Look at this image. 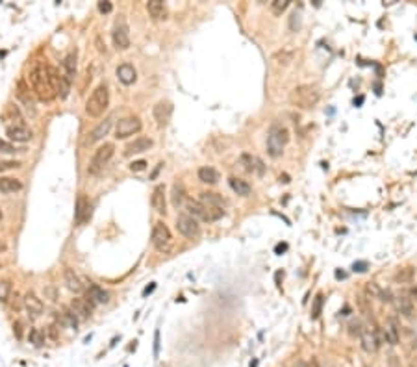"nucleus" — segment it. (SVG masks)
Segmentation results:
<instances>
[{
  "label": "nucleus",
  "instance_id": "5",
  "mask_svg": "<svg viewBox=\"0 0 417 367\" xmlns=\"http://www.w3.org/2000/svg\"><path fill=\"white\" fill-rule=\"evenodd\" d=\"M113 152H115L113 143H104V145H100V147L95 150V154H93L91 162H89V169H87L89 174H98V173H100L102 169L110 163V160L113 158Z\"/></svg>",
  "mask_w": 417,
  "mask_h": 367
},
{
  "label": "nucleus",
  "instance_id": "19",
  "mask_svg": "<svg viewBox=\"0 0 417 367\" xmlns=\"http://www.w3.org/2000/svg\"><path fill=\"white\" fill-rule=\"evenodd\" d=\"M22 189V182L11 176H0V195H10L17 193Z\"/></svg>",
  "mask_w": 417,
  "mask_h": 367
},
{
  "label": "nucleus",
  "instance_id": "38",
  "mask_svg": "<svg viewBox=\"0 0 417 367\" xmlns=\"http://www.w3.org/2000/svg\"><path fill=\"white\" fill-rule=\"evenodd\" d=\"M11 284L8 280H0V302H6L10 299Z\"/></svg>",
  "mask_w": 417,
  "mask_h": 367
},
{
  "label": "nucleus",
  "instance_id": "14",
  "mask_svg": "<svg viewBox=\"0 0 417 367\" xmlns=\"http://www.w3.org/2000/svg\"><path fill=\"white\" fill-rule=\"evenodd\" d=\"M108 293L104 290H102L100 285H97V284H93V282H89V285H87V297H86V301L91 304V308L95 304H106L110 299H108Z\"/></svg>",
  "mask_w": 417,
  "mask_h": 367
},
{
  "label": "nucleus",
  "instance_id": "21",
  "mask_svg": "<svg viewBox=\"0 0 417 367\" xmlns=\"http://www.w3.org/2000/svg\"><path fill=\"white\" fill-rule=\"evenodd\" d=\"M150 204L152 208L158 212V214H165V186H156L152 191V199H150Z\"/></svg>",
  "mask_w": 417,
  "mask_h": 367
},
{
  "label": "nucleus",
  "instance_id": "7",
  "mask_svg": "<svg viewBox=\"0 0 417 367\" xmlns=\"http://www.w3.org/2000/svg\"><path fill=\"white\" fill-rule=\"evenodd\" d=\"M290 141V132L285 128H273L267 138V150L273 158H278L280 154L284 152V147Z\"/></svg>",
  "mask_w": 417,
  "mask_h": 367
},
{
  "label": "nucleus",
  "instance_id": "26",
  "mask_svg": "<svg viewBox=\"0 0 417 367\" xmlns=\"http://www.w3.org/2000/svg\"><path fill=\"white\" fill-rule=\"evenodd\" d=\"M72 313L78 317V319H87L91 316V304L86 301V299H74L71 304Z\"/></svg>",
  "mask_w": 417,
  "mask_h": 367
},
{
  "label": "nucleus",
  "instance_id": "24",
  "mask_svg": "<svg viewBox=\"0 0 417 367\" xmlns=\"http://www.w3.org/2000/svg\"><path fill=\"white\" fill-rule=\"evenodd\" d=\"M199 202H202L208 208H223L224 206V199L221 195L214 193V191H202L199 197Z\"/></svg>",
  "mask_w": 417,
  "mask_h": 367
},
{
  "label": "nucleus",
  "instance_id": "44",
  "mask_svg": "<svg viewBox=\"0 0 417 367\" xmlns=\"http://www.w3.org/2000/svg\"><path fill=\"white\" fill-rule=\"evenodd\" d=\"M98 10H100L102 13H110V11L113 10V4L112 2H98Z\"/></svg>",
  "mask_w": 417,
  "mask_h": 367
},
{
  "label": "nucleus",
  "instance_id": "20",
  "mask_svg": "<svg viewBox=\"0 0 417 367\" xmlns=\"http://www.w3.org/2000/svg\"><path fill=\"white\" fill-rule=\"evenodd\" d=\"M63 278H65V285L69 291H72V293H82V291H84V284H82L80 276L72 269H65Z\"/></svg>",
  "mask_w": 417,
  "mask_h": 367
},
{
  "label": "nucleus",
  "instance_id": "9",
  "mask_svg": "<svg viewBox=\"0 0 417 367\" xmlns=\"http://www.w3.org/2000/svg\"><path fill=\"white\" fill-rule=\"evenodd\" d=\"M141 130V121L139 117H124L117 122V128H115V138L117 139H124L128 136H134Z\"/></svg>",
  "mask_w": 417,
  "mask_h": 367
},
{
  "label": "nucleus",
  "instance_id": "43",
  "mask_svg": "<svg viewBox=\"0 0 417 367\" xmlns=\"http://www.w3.org/2000/svg\"><path fill=\"white\" fill-rule=\"evenodd\" d=\"M20 163L19 162H0V171H10V169H17Z\"/></svg>",
  "mask_w": 417,
  "mask_h": 367
},
{
  "label": "nucleus",
  "instance_id": "40",
  "mask_svg": "<svg viewBox=\"0 0 417 367\" xmlns=\"http://www.w3.org/2000/svg\"><path fill=\"white\" fill-rule=\"evenodd\" d=\"M321 308H323V295H317L316 297V302H314V310H311V317L314 319H317V317L321 316Z\"/></svg>",
  "mask_w": 417,
  "mask_h": 367
},
{
  "label": "nucleus",
  "instance_id": "37",
  "mask_svg": "<svg viewBox=\"0 0 417 367\" xmlns=\"http://www.w3.org/2000/svg\"><path fill=\"white\" fill-rule=\"evenodd\" d=\"M288 8H290V2H288V0H275V2L271 4V10H273L275 15H282V11H285Z\"/></svg>",
  "mask_w": 417,
  "mask_h": 367
},
{
  "label": "nucleus",
  "instance_id": "33",
  "mask_svg": "<svg viewBox=\"0 0 417 367\" xmlns=\"http://www.w3.org/2000/svg\"><path fill=\"white\" fill-rule=\"evenodd\" d=\"M171 199H173V206H182V204H186V191H184V186L182 184H174L173 186V195H171Z\"/></svg>",
  "mask_w": 417,
  "mask_h": 367
},
{
  "label": "nucleus",
  "instance_id": "30",
  "mask_svg": "<svg viewBox=\"0 0 417 367\" xmlns=\"http://www.w3.org/2000/svg\"><path fill=\"white\" fill-rule=\"evenodd\" d=\"M2 119H4L6 122L11 121L13 124H24V122H22V115H20L19 108L13 106V104H8V108H6V112H4V115H2Z\"/></svg>",
  "mask_w": 417,
  "mask_h": 367
},
{
  "label": "nucleus",
  "instance_id": "8",
  "mask_svg": "<svg viewBox=\"0 0 417 367\" xmlns=\"http://www.w3.org/2000/svg\"><path fill=\"white\" fill-rule=\"evenodd\" d=\"M176 230H178L184 238L193 240V238H197V235L200 234V224L199 221L195 219V217H191V215H178V219H176Z\"/></svg>",
  "mask_w": 417,
  "mask_h": 367
},
{
  "label": "nucleus",
  "instance_id": "48",
  "mask_svg": "<svg viewBox=\"0 0 417 367\" xmlns=\"http://www.w3.org/2000/svg\"><path fill=\"white\" fill-rule=\"evenodd\" d=\"M154 287H156V284H152V285H150V287H147V290L143 291V295H148L150 291H154Z\"/></svg>",
  "mask_w": 417,
  "mask_h": 367
},
{
  "label": "nucleus",
  "instance_id": "47",
  "mask_svg": "<svg viewBox=\"0 0 417 367\" xmlns=\"http://www.w3.org/2000/svg\"><path fill=\"white\" fill-rule=\"evenodd\" d=\"M285 249H288V245H285V243H280V245H276L275 252H276V254H280V252H284Z\"/></svg>",
  "mask_w": 417,
  "mask_h": 367
},
{
  "label": "nucleus",
  "instance_id": "18",
  "mask_svg": "<svg viewBox=\"0 0 417 367\" xmlns=\"http://www.w3.org/2000/svg\"><path fill=\"white\" fill-rule=\"evenodd\" d=\"M360 334H361V347H363V351L366 352L377 351L378 337H377V334H375V330H371V328H363Z\"/></svg>",
  "mask_w": 417,
  "mask_h": 367
},
{
  "label": "nucleus",
  "instance_id": "39",
  "mask_svg": "<svg viewBox=\"0 0 417 367\" xmlns=\"http://www.w3.org/2000/svg\"><path fill=\"white\" fill-rule=\"evenodd\" d=\"M300 17H302V13H300V11H293V15H291V19H290L291 32H297L300 28Z\"/></svg>",
  "mask_w": 417,
  "mask_h": 367
},
{
  "label": "nucleus",
  "instance_id": "45",
  "mask_svg": "<svg viewBox=\"0 0 417 367\" xmlns=\"http://www.w3.org/2000/svg\"><path fill=\"white\" fill-rule=\"evenodd\" d=\"M154 356H160V330H156L154 334Z\"/></svg>",
  "mask_w": 417,
  "mask_h": 367
},
{
  "label": "nucleus",
  "instance_id": "49",
  "mask_svg": "<svg viewBox=\"0 0 417 367\" xmlns=\"http://www.w3.org/2000/svg\"><path fill=\"white\" fill-rule=\"evenodd\" d=\"M295 367H308V363H304V362H299Z\"/></svg>",
  "mask_w": 417,
  "mask_h": 367
},
{
  "label": "nucleus",
  "instance_id": "23",
  "mask_svg": "<svg viewBox=\"0 0 417 367\" xmlns=\"http://www.w3.org/2000/svg\"><path fill=\"white\" fill-rule=\"evenodd\" d=\"M147 11L154 20H160L167 17V8H165V4H163L162 0H148Z\"/></svg>",
  "mask_w": 417,
  "mask_h": 367
},
{
  "label": "nucleus",
  "instance_id": "41",
  "mask_svg": "<svg viewBox=\"0 0 417 367\" xmlns=\"http://www.w3.org/2000/svg\"><path fill=\"white\" fill-rule=\"evenodd\" d=\"M0 152H6V154H15L17 148L11 145V143L4 141V139H0Z\"/></svg>",
  "mask_w": 417,
  "mask_h": 367
},
{
  "label": "nucleus",
  "instance_id": "15",
  "mask_svg": "<svg viewBox=\"0 0 417 367\" xmlns=\"http://www.w3.org/2000/svg\"><path fill=\"white\" fill-rule=\"evenodd\" d=\"M89 217H91V204L86 197H78L76 209H74V223L84 224Z\"/></svg>",
  "mask_w": 417,
  "mask_h": 367
},
{
  "label": "nucleus",
  "instance_id": "31",
  "mask_svg": "<svg viewBox=\"0 0 417 367\" xmlns=\"http://www.w3.org/2000/svg\"><path fill=\"white\" fill-rule=\"evenodd\" d=\"M199 180L204 184H217L219 182V173L214 167H200L199 169Z\"/></svg>",
  "mask_w": 417,
  "mask_h": 367
},
{
  "label": "nucleus",
  "instance_id": "10",
  "mask_svg": "<svg viewBox=\"0 0 417 367\" xmlns=\"http://www.w3.org/2000/svg\"><path fill=\"white\" fill-rule=\"evenodd\" d=\"M112 37H113V45L117 46L119 50H126L128 46H130V34H128V26L124 24V20H121V22L117 20V22H115Z\"/></svg>",
  "mask_w": 417,
  "mask_h": 367
},
{
  "label": "nucleus",
  "instance_id": "13",
  "mask_svg": "<svg viewBox=\"0 0 417 367\" xmlns=\"http://www.w3.org/2000/svg\"><path fill=\"white\" fill-rule=\"evenodd\" d=\"M152 147V139L150 138H136L134 139V141H130L126 145V147H124V156H134V154H141V152H147L148 148Z\"/></svg>",
  "mask_w": 417,
  "mask_h": 367
},
{
  "label": "nucleus",
  "instance_id": "12",
  "mask_svg": "<svg viewBox=\"0 0 417 367\" xmlns=\"http://www.w3.org/2000/svg\"><path fill=\"white\" fill-rule=\"evenodd\" d=\"M171 115H173V104L169 100H160L154 106V119L158 122V126H165L171 121Z\"/></svg>",
  "mask_w": 417,
  "mask_h": 367
},
{
  "label": "nucleus",
  "instance_id": "2",
  "mask_svg": "<svg viewBox=\"0 0 417 367\" xmlns=\"http://www.w3.org/2000/svg\"><path fill=\"white\" fill-rule=\"evenodd\" d=\"M321 98V93L316 86H310V84H304V86H297L290 95V102L293 106L302 108V110H308V108L316 106Z\"/></svg>",
  "mask_w": 417,
  "mask_h": 367
},
{
  "label": "nucleus",
  "instance_id": "22",
  "mask_svg": "<svg viewBox=\"0 0 417 367\" xmlns=\"http://www.w3.org/2000/svg\"><path fill=\"white\" fill-rule=\"evenodd\" d=\"M69 84H72L74 74H76V52H71L69 56L63 60V72H61Z\"/></svg>",
  "mask_w": 417,
  "mask_h": 367
},
{
  "label": "nucleus",
  "instance_id": "27",
  "mask_svg": "<svg viewBox=\"0 0 417 367\" xmlns=\"http://www.w3.org/2000/svg\"><path fill=\"white\" fill-rule=\"evenodd\" d=\"M24 308L28 310V313H32V316H39V313H43V302H41V299H37L34 293H26L24 295Z\"/></svg>",
  "mask_w": 417,
  "mask_h": 367
},
{
  "label": "nucleus",
  "instance_id": "46",
  "mask_svg": "<svg viewBox=\"0 0 417 367\" xmlns=\"http://www.w3.org/2000/svg\"><path fill=\"white\" fill-rule=\"evenodd\" d=\"M352 269L358 271V273H361V271H366V269H367V264H366V261H356V264L352 265Z\"/></svg>",
  "mask_w": 417,
  "mask_h": 367
},
{
  "label": "nucleus",
  "instance_id": "35",
  "mask_svg": "<svg viewBox=\"0 0 417 367\" xmlns=\"http://www.w3.org/2000/svg\"><path fill=\"white\" fill-rule=\"evenodd\" d=\"M61 325H65V326H69V328H74L76 330V326H78V317L72 313V310H63V313H61Z\"/></svg>",
  "mask_w": 417,
  "mask_h": 367
},
{
  "label": "nucleus",
  "instance_id": "16",
  "mask_svg": "<svg viewBox=\"0 0 417 367\" xmlns=\"http://www.w3.org/2000/svg\"><path fill=\"white\" fill-rule=\"evenodd\" d=\"M239 162H241L245 171L256 173V174H264V171H265L264 162H262L259 158H256V156H252V154H243V156L239 158Z\"/></svg>",
  "mask_w": 417,
  "mask_h": 367
},
{
  "label": "nucleus",
  "instance_id": "36",
  "mask_svg": "<svg viewBox=\"0 0 417 367\" xmlns=\"http://www.w3.org/2000/svg\"><path fill=\"white\" fill-rule=\"evenodd\" d=\"M30 343H34L36 347H41L43 343H45V336H43V332L37 330V328H32L30 330Z\"/></svg>",
  "mask_w": 417,
  "mask_h": 367
},
{
  "label": "nucleus",
  "instance_id": "1",
  "mask_svg": "<svg viewBox=\"0 0 417 367\" xmlns=\"http://www.w3.org/2000/svg\"><path fill=\"white\" fill-rule=\"evenodd\" d=\"M30 86L32 91L39 100L48 102L56 97V93L52 89L50 76H48V65H43L41 61H37L36 65L32 67L30 71Z\"/></svg>",
  "mask_w": 417,
  "mask_h": 367
},
{
  "label": "nucleus",
  "instance_id": "11",
  "mask_svg": "<svg viewBox=\"0 0 417 367\" xmlns=\"http://www.w3.org/2000/svg\"><path fill=\"white\" fill-rule=\"evenodd\" d=\"M6 134L11 141L15 143H26L32 139V130L26 128V124H8L6 126Z\"/></svg>",
  "mask_w": 417,
  "mask_h": 367
},
{
  "label": "nucleus",
  "instance_id": "28",
  "mask_svg": "<svg viewBox=\"0 0 417 367\" xmlns=\"http://www.w3.org/2000/svg\"><path fill=\"white\" fill-rule=\"evenodd\" d=\"M384 336H386V339L392 343V345H397L399 339H401V336H399V325L393 317L386 323V326H384Z\"/></svg>",
  "mask_w": 417,
  "mask_h": 367
},
{
  "label": "nucleus",
  "instance_id": "42",
  "mask_svg": "<svg viewBox=\"0 0 417 367\" xmlns=\"http://www.w3.org/2000/svg\"><path fill=\"white\" fill-rule=\"evenodd\" d=\"M145 167H147V162H145V160H138V162H132V163H130V171H134V173H138V171H143Z\"/></svg>",
  "mask_w": 417,
  "mask_h": 367
},
{
  "label": "nucleus",
  "instance_id": "32",
  "mask_svg": "<svg viewBox=\"0 0 417 367\" xmlns=\"http://www.w3.org/2000/svg\"><path fill=\"white\" fill-rule=\"evenodd\" d=\"M230 188L234 189L236 193L238 195H241V197H247V195L250 193V186L245 180H239V178H230Z\"/></svg>",
  "mask_w": 417,
  "mask_h": 367
},
{
  "label": "nucleus",
  "instance_id": "29",
  "mask_svg": "<svg viewBox=\"0 0 417 367\" xmlns=\"http://www.w3.org/2000/svg\"><path fill=\"white\" fill-rule=\"evenodd\" d=\"M17 97H19V100L24 104L28 110H32L34 112V100H32V93H30V87L24 86V82H19V86H17Z\"/></svg>",
  "mask_w": 417,
  "mask_h": 367
},
{
  "label": "nucleus",
  "instance_id": "3",
  "mask_svg": "<svg viewBox=\"0 0 417 367\" xmlns=\"http://www.w3.org/2000/svg\"><path fill=\"white\" fill-rule=\"evenodd\" d=\"M108 104H110V91H108L106 84H100L93 89L86 102V113L91 117H100L102 113L106 112Z\"/></svg>",
  "mask_w": 417,
  "mask_h": 367
},
{
  "label": "nucleus",
  "instance_id": "25",
  "mask_svg": "<svg viewBox=\"0 0 417 367\" xmlns=\"http://www.w3.org/2000/svg\"><path fill=\"white\" fill-rule=\"evenodd\" d=\"M112 124H113L112 117L104 119V121H102L100 124H98V126L95 128L91 134H89V143H97V141H100L104 136H108V132L112 130Z\"/></svg>",
  "mask_w": 417,
  "mask_h": 367
},
{
  "label": "nucleus",
  "instance_id": "17",
  "mask_svg": "<svg viewBox=\"0 0 417 367\" xmlns=\"http://www.w3.org/2000/svg\"><path fill=\"white\" fill-rule=\"evenodd\" d=\"M117 78L124 86H132L134 82H136V78H138V72H136L134 65H130V63H121V65L117 67Z\"/></svg>",
  "mask_w": 417,
  "mask_h": 367
},
{
  "label": "nucleus",
  "instance_id": "34",
  "mask_svg": "<svg viewBox=\"0 0 417 367\" xmlns=\"http://www.w3.org/2000/svg\"><path fill=\"white\" fill-rule=\"evenodd\" d=\"M399 311L404 317H412V299H408V295H399Z\"/></svg>",
  "mask_w": 417,
  "mask_h": 367
},
{
  "label": "nucleus",
  "instance_id": "4",
  "mask_svg": "<svg viewBox=\"0 0 417 367\" xmlns=\"http://www.w3.org/2000/svg\"><path fill=\"white\" fill-rule=\"evenodd\" d=\"M184 206H186V209L189 212L191 217L200 219V221H206V223L219 221L224 215V212L221 208H208V206H204V204L199 202V200H186Z\"/></svg>",
  "mask_w": 417,
  "mask_h": 367
},
{
  "label": "nucleus",
  "instance_id": "6",
  "mask_svg": "<svg viewBox=\"0 0 417 367\" xmlns=\"http://www.w3.org/2000/svg\"><path fill=\"white\" fill-rule=\"evenodd\" d=\"M150 240H152V245L156 247V250H160V252H169L171 247H173V234H171L169 226L163 221H158V223L154 224Z\"/></svg>",
  "mask_w": 417,
  "mask_h": 367
}]
</instances>
